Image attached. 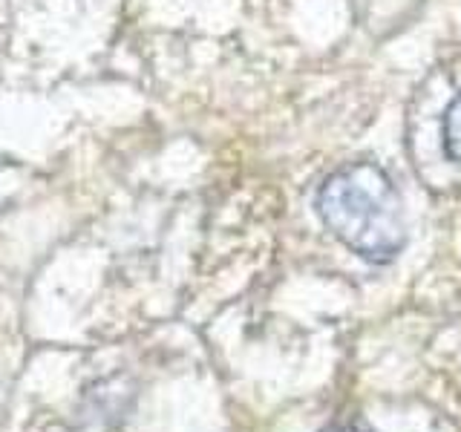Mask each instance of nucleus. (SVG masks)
Instances as JSON below:
<instances>
[{"mask_svg": "<svg viewBox=\"0 0 461 432\" xmlns=\"http://www.w3.org/2000/svg\"><path fill=\"white\" fill-rule=\"evenodd\" d=\"M441 136H444V153L450 162L461 165V95H456L444 110V124H441Z\"/></svg>", "mask_w": 461, "mask_h": 432, "instance_id": "nucleus-2", "label": "nucleus"}, {"mask_svg": "<svg viewBox=\"0 0 461 432\" xmlns=\"http://www.w3.org/2000/svg\"><path fill=\"white\" fill-rule=\"evenodd\" d=\"M323 432H372L366 427H360V424H340V427H329Z\"/></svg>", "mask_w": 461, "mask_h": 432, "instance_id": "nucleus-3", "label": "nucleus"}, {"mask_svg": "<svg viewBox=\"0 0 461 432\" xmlns=\"http://www.w3.org/2000/svg\"><path fill=\"white\" fill-rule=\"evenodd\" d=\"M317 213L346 248L369 263H393L407 245L398 187L375 162H352L321 184Z\"/></svg>", "mask_w": 461, "mask_h": 432, "instance_id": "nucleus-1", "label": "nucleus"}]
</instances>
